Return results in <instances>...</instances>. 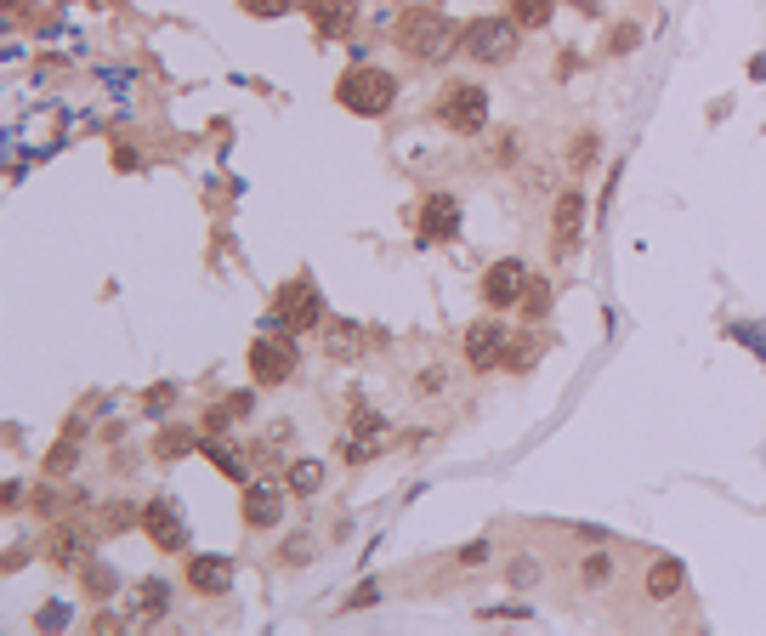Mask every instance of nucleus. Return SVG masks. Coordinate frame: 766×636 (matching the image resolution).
Listing matches in <instances>:
<instances>
[{"instance_id":"nucleus-1","label":"nucleus","mask_w":766,"mask_h":636,"mask_svg":"<svg viewBox=\"0 0 766 636\" xmlns=\"http://www.w3.org/2000/svg\"><path fill=\"white\" fill-rule=\"evenodd\" d=\"M398 46L415 57V63H449V57L466 46V29L454 18H443V12H432V6H415V12L398 18Z\"/></svg>"},{"instance_id":"nucleus-2","label":"nucleus","mask_w":766,"mask_h":636,"mask_svg":"<svg viewBox=\"0 0 766 636\" xmlns=\"http://www.w3.org/2000/svg\"><path fill=\"white\" fill-rule=\"evenodd\" d=\"M335 97H341V108H352V114L381 120L386 108L398 103V80L386 69H375V63H358V69H347V80L335 86Z\"/></svg>"},{"instance_id":"nucleus-3","label":"nucleus","mask_w":766,"mask_h":636,"mask_svg":"<svg viewBox=\"0 0 766 636\" xmlns=\"http://www.w3.org/2000/svg\"><path fill=\"white\" fill-rule=\"evenodd\" d=\"M517 29L523 23L511 18H471L466 23V57H477V63H511L517 57Z\"/></svg>"},{"instance_id":"nucleus-4","label":"nucleus","mask_w":766,"mask_h":636,"mask_svg":"<svg viewBox=\"0 0 766 636\" xmlns=\"http://www.w3.org/2000/svg\"><path fill=\"white\" fill-rule=\"evenodd\" d=\"M437 120L449 125L454 137H477V131H488V91L471 86V80L449 86L443 91V103H437Z\"/></svg>"},{"instance_id":"nucleus-5","label":"nucleus","mask_w":766,"mask_h":636,"mask_svg":"<svg viewBox=\"0 0 766 636\" xmlns=\"http://www.w3.org/2000/svg\"><path fill=\"white\" fill-rule=\"evenodd\" d=\"M273 324L279 330H313V324H324V301H318V290H313V279H290L279 290V301H273Z\"/></svg>"},{"instance_id":"nucleus-6","label":"nucleus","mask_w":766,"mask_h":636,"mask_svg":"<svg viewBox=\"0 0 766 636\" xmlns=\"http://www.w3.org/2000/svg\"><path fill=\"white\" fill-rule=\"evenodd\" d=\"M296 370H301V353H296L290 336H262L250 347V375H256L262 387H284Z\"/></svg>"},{"instance_id":"nucleus-7","label":"nucleus","mask_w":766,"mask_h":636,"mask_svg":"<svg viewBox=\"0 0 766 636\" xmlns=\"http://www.w3.org/2000/svg\"><path fill=\"white\" fill-rule=\"evenodd\" d=\"M142 534H148L159 551H182L188 546V517H182V506H176L171 495H154L142 506Z\"/></svg>"},{"instance_id":"nucleus-8","label":"nucleus","mask_w":766,"mask_h":636,"mask_svg":"<svg viewBox=\"0 0 766 636\" xmlns=\"http://www.w3.org/2000/svg\"><path fill=\"white\" fill-rule=\"evenodd\" d=\"M523 296H528V267L517 262V256H505V262H494L483 273V301L488 307H500L505 313V307H517Z\"/></svg>"},{"instance_id":"nucleus-9","label":"nucleus","mask_w":766,"mask_h":636,"mask_svg":"<svg viewBox=\"0 0 766 636\" xmlns=\"http://www.w3.org/2000/svg\"><path fill=\"white\" fill-rule=\"evenodd\" d=\"M454 228H460V199L454 194H432L420 205V222H415L420 245H426V239H454Z\"/></svg>"},{"instance_id":"nucleus-10","label":"nucleus","mask_w":766,"mask_h":636,"mask_svg":"<svg viewBox=\"0 0 766 636\" xmlns=\"http://www.w3.org/2000/svg\"><path fill=\"white\" fill-rule=\"evenodd\" d=\"M505 330L500 324H471L466 330V364L471 370H494V364H505Z\"/></svg>"},{"instance_id":"nucleus-11","label":"nucleus","mask_w":766,"mask_h":636,"mask_svg":"<svg viewBox=\"0 0 766 636\" xmlns=\"http://www.w3.org/2000/svg\"><path fill=\"white\" fill-rule=\"evenodd\" d=\"M244 523H250V529H273V523H284V489H273V483H250V489H244Z\"/></svg>"},{"instance_id":"nucleus-12","label":"nucleus","mask_w":766,"mask_h":636,"mask_svg":"<svg viewBox=\"0 0 766 636\" xmlns=\"http://www.w3.org/2000/svg\"><path fill=\"white\" fill-rule=\"evenodd\" d=\"M307 12H313V29L324 40H341L358 23V0H307Z\"/></svg>"},{"instance_id":"nucleus-13","label":"nucleus","mask_w":766,"mask_h":636,"mask_svg":"<svg viewBox=\"0 0 766 636\" xmlns=\"http://www.w3.org/2000/svg\"><path fill=\"white\" fill-rule=\"evenodd\" d=\"M188 585L199 597H222L233 585V563L227 557H188Z\"/></svg>"},{"instance_id":"nucleus-14","label":"nucleus","mask_w":766,"mask_h":636,"mask_svg":"<svg viewBox=\"0 0 766 636\" xmlns=\"http://www.w3.org/2000/svg\"><path fill=\"white\" fill-rule=\"evenodd\" d=\"M324 353L341 358V364H352V358L364 353V324H352V318H330V324H324Z\"/></svg>"},{"instance_id":"nucleus-15","label":"nucleus","mask_w":766,"mask_h":636,"mask_svg":"<svg viewBox=\"0 0 766 636\" xmlns=\"http://www.w3.org/2000/svg\"><path fill=\"white\" fill-rule=\"evenodd\" d=\"M579 216H585V199L568 188V194L557 199V216H551V250H574L579 239Z\"/></svg>"},{"instance_id":"nucleus-16","label":"nucleus","mask_w":766,"mask_h":636,"mask_svg":"<svg viewBox=\"0 0 766 636\" xmlns=\"http://www.w3.org/2000/svg\"><path fill=\"white\" fill-rule=\"evenodd\" d=\"M165 608H171V591H165V580H148L137 597H131V608H125V625H154Z\"/></svg>"},{"instance_id":"nucleus-17","label":"nucleus","mask_w":766,"mask_h":636,"mask_svg":"<svg viewBox=\"0 0 766 636\" xmlns=\"http://www.w3.org/2000/svg\"><path fill=\"white\" fill-rule=\"evenodd\" d=\"M681 580H687L681 557H659V563L647 568V597H653V602H670L681 591Z\"/></svg>"},{"instance_id":"nucleus-18","label":"nucleus","mask_w":766,"mask_h":636,"mask_svg":"<svg viewBox=\"0 0 766 636\" xmlns=\"http://www.w3.org/2000/svg\"><path fill=\"white\" fill-rule=\"evenodd\" d=\"M199 449H205V460H210V466H216L222 477H233V483H244V477H250L244 455H233V449H227V443L216 438V432H210V438H199Z\"/></svg>"},{"instance_id":"nucleus-19","label":"nucleus","mask_w":766,"mask_h":636,"mask_svg":"<svg viewBox=\"0 0 766 636\" xmlns=\"http://www.w3.org/2000/svg\"><path fill=\"white\" fill-rule=\"evenodd\" d=\"M250 409H256V398H250V392H227V398H222V404H216V409H210V432H222V426L227 421H244V415H250Z\"/></svg>"},{"instance_id":"nucleus-20","label":"nucleus","mask_w":766,"mask_h":636,"mask_svg":"<svg viewBox=\"0 0 766 636\" xmlns=\"http://www.w3.org/2000/svg\"><path fill=\"white\" fill-rule=\"evenodd\" d=\"M46 557H52V563H80V557H86V534H74V529H57L52 534V546H46Z\"/></svg>"},{"instance_id":"nucleus-21","label":"nucleus","mask_w":766,"mask_h":636,"mask_svg":"<svg viewBox=\"0 0 766 636\" xmlns=\"http://www.w3.org/2000/svg\"><path fill=\"white\" fill-rule=\"evenodd\" d=\"M318 483H324V466H318V460H296L290 477H284V489H290V495H318Z\"/></svg>"},{"instance_id":"nucleus-22","label":"nucleus","mask_w":766,"mask_h":636,"mask_svg":"<svg viewBox=\"0 0 766 636\" xmlns=\"http://www.w3.org/2000/svg\"><path fill=\"white\" fill-rule=\"evenodd\" d=\"M557 12V0H511V18L523 23V29H545Z\"/></svg>"},{"instance_id":"nucleus-23","label":"nucleus","mask_w":766,"mask_h":636,"mask_svg":"<svg viewBox=\"0 0 766 636\" xmlns=\"http://www.w3.org/2000/svg\"><path fill=\"white\" fill-rule=\"evenodd\" d=\"M188 449H193V426H165V432H159V455L165 460L188 455Z\"/></svg>"},{"instance_id":"nucleus-24","label":"nucleus","mask_w":766,"mask_h":636,"mask_svg":"<svg viewBox=\"0 0 766 636\" xmlns=\"http://www.w3.org/2000/svg\"><path fill=\"white\" fill-rule=\"evenodd\" d=\"M341 455H347L352 466H364V460L375 455V432H369V426H358V432H347V443H341Z\"/></svg>"},{"instance_id":"nucleus-25","label":"nucleus","mask_w":766,"mask_h":636,"mask_svg":"<svg viewBox=\"0 0 766 636\" xmlns=\"http://www.w3.org/2000/svg\"><path fill=\"white\" fill-rule=\"evenodd\" d=\"M579 580H585V585H608L613 580V557H608V551H591L585 568H579Z\"/></svg>"},{"instance_id":"nucleus-26","label":"nucleus","mask_w":766,"mask_h":636,"mask_svg":"<svg viewBox=\"0 0 766 636\" xmlns=\"http://www.w3.org/2000/svg\"><path fill=\"white\" fill-rule=\"evenodd\" d=\"M86 591H91V597H114V591H120L114 568H108V563H91L86 568Z\"/></svg>"},{"instance_id":"nucleus-27","label":"nucleus","mask_w":766,"mask_h":636,"mask_svg":"<svg viewBox=\"0 0 766 636\" xmlns=\"http://www.w3.org/2000/svg\"><path fill=\"white\" fill-rule=\"evenodd\" d=\"M250 18H284V12H296L301 0H239Z\"/></svg>"},{"instance_id":"nucleus-28","label":"nucleus","mask_w":766,"mask_h":636,"mask_svg":"<svg viewBox=\"0 0 766 636\" xmlns=\"http://www.w3.org/2000/svg\"><path fill=\"white\" fill-rule=\"evenodd\" d=\"M74 460H80V455H74V443H57L52 455H46V477H69Z\"/></svg>"},{"instance_id":"nucleus-29","label":"nucleus","mask_w":766,"mask_h":636,"mask_svg":"<svg viewBox=\"0 0 766 636\" xmlns=\"http://www.w3.org/2000/svg\"><path fill=\"white\" fill-rule=\"evenodd\" d=\"M35 625L40 631H63V625H69V602H46V608L35 614Z\"/></svg>"},{"instance_id":"nucleus-30","label":"nucleus","mask_w":766,"mask_h":636,"mask_svg":"<svg viewBox=\"0 0 766 636\" xmlns=\"http://www.w3.org/2000/svg\"><path fill=\"white\" fill-rule=\"evenodd\" d=\"M290 438H296L290 426H273V432H267V438H262V460H279V455H284L279 443H290Z\"/></svg>"},{"instance_id":"nucleus-31","label":"nucleus","mask_w":766,"mask_h":636,"mask_svg":"<svg viewBox=\"0 0 766 636\" xmlns=\"http://www.w3.org/2000/svg\"><path fill=\"white\" fill-rule=\"evenodd\" d=\"M69 500H74V489H40V512L52 517V512H63Z\"/></svg>"},{"instance_id":"nucleus-32","label":"nucleus","mask_w":766,"mask_h":636,"mask_svg":"<svg viewBox=\"0 0 766 636\" xmlns=\"http://www.w3.org/2000/svg\"><path fill=\"white\" fill-rule=\"evenodd\" d=\"M523 307H528V318H545V307H551V290H545V284H534V290L523 296Z\"/></svg>"},{"instance_id":"nucleus-33","label":"nucleus","mask_w":766,"mask_h":636,"mask_svg":"<svg viewBox=\"0 0 766 636\" xmlns=\"http://www.w3.org/2000/svg\"><path fill=\"white\" fill-rule=\"evenodd\" d=\"M636 40H642V29H636V23H625V29H619V35H613V52H630V46H636Z\"/></svg>"},{"instance_id":"nucleus-34","label":"nucleus","mask_w":766,"mask_h":636,"mask_svg":"<svg viewBox=\"0 0 766 636\" xmlns=\"http://www.w3.org/2000/svg\"><path fill=\"white\" fill-rule=\"evenodd\" d=\"M483 557H488V546H483V540H471V546L460 551V563H466V568H477V563H483Z\"/></svg>"},{"instance_id":"nucleus-35","label":"nucleus","mask_w":766,"mask_h":636,"mask_svg":"<svg viewBox=\"0 0 766 636\" xmlns=\"http://www.w3.org/2000/svg\"><path fill=\"white\" fill-rule=\"evenodd\" d=\"M171 398H176V387H154V392H148V398H142V404H148V409H165V404H171Z\"/></svg>"},{"instance_id":"nucleus-36","label":"nucleus","mask_w":766,"mask_h":636,"mask_svg":"<svg viewBox=\"0 0 766 636\" xmlns=\"http://www.w3.org/2000/svg\"><path fill=\"white\" fill-rule=\"evenodd\" d=\"M23 500V483H12V477H6V489H0V506H6V512H12V506H18Z\"/></svg>"},{"instance_id":"nucleus-37","label":"nucleus","mask_w":766,"mask_h":636,"mask_svg":"<svg viewBox=\"0 0 766 636\" xmlns=\"http://www.w3.org/2000/svg\"><path fill=\"white\" fill-rule=\"evenodd\" d=\"M375 597H381V591H375V585H364V591H352V597H347V608H369Z\"/></svg>"}]
</instances>
